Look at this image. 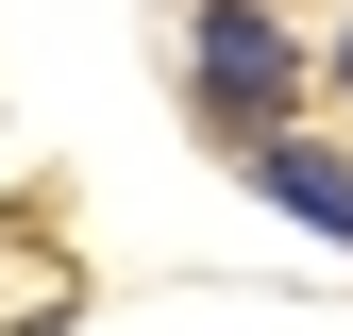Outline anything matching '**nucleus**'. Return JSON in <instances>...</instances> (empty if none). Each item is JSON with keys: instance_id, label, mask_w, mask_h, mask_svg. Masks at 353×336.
<instances>
[{"instance_id": "nucleus-1", "label": "nucleus", "mask_w": 353, "mask_h": 336, "mask_svg": "<svg viewBox=\"0 0 353 336\" xmlns=\"http://www.w3.org/2000/svg\"><path fill=\"white\" fill-rule=\"evenodd\" d=\"M185 84H202V118L219 135H286V101H303V51H286V17L270 0H202V34H185Z\"/></svg>"}, {"instance_id": "nucleus-2", "label": "nucleus", "mask_w": 353, "mask_h": 336, "mask_svg": "<svg viewBox=\"0 0 353 336\" xmlns=\"http://www.w3.org/2000/svg\"><path fill=\"white\" fill-rule=\"evenodd\" d=\"M252 185H270L303 235H336V252H353V168H336L320 135H252Z\"/></svg>"}, {"instance_id": "nucleus-3", "label": "nucleus", "mask_w": 353, "mask_h": 336, "mask_svg": "<svg viewBox=\"0 0 353 336\" xmlns=\"http://www.w3.org/2000/svg\"><path fill=\"white\" fill-rule=\"evenodd\" d=\"M336 101H353V34H336Z\"/></svg>"}]
</instances>
